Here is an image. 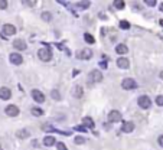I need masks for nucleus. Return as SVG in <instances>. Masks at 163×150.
I'll use <instances>...</instances> for the list:
<instances>
[{
  "label": "nucleus",
  "instance_id": "nucleus-1",
  "mask_svg": "<svg viewBox=\"0 0 163 150\" xmlns=\"http://www.w3.org/2000/svg\"><path fill=\"white\" fill-rule=\"evenodd\" d=\"M38 56H39V59H41V61L48 62V61H51V59H52V50H51V48H49V46H46V48H42V49L38 50Z\"/></svg>",
  "mask_w": 163,
  "mask_h": 150
},
{
  "label": "nucleus",
  "instance_id": "nucleus-2",
  "mask_svg": "<svg viewBox=\"0 0 163 150\" xmlns=\"http://www.w3.org/2000/svg\"><path fill=\"white\" fill-rule=\"evenodd\" d=\"M1 33L4 35V36H13V35L16 33V28L13 25H10V23H6L1 28Z\"/></svg>",
  "mask_w": 163,
  "mask_h": 150
},
{
  "label": "nucleus",
  "instance_id": "nucleus-3",
  "mask_svg": "<svg viewBox=\"0 0 163 150\" xmlns=\"http://www.w3.org/2000/svg\"><path fill=\"white\" fill-rule=\"evenodd\" d=\"M137 102H139V105H140L142 108H144V110H147V108H150V107H152V100H150L147 95H142V97H139Z\"/></svg>",
  "mask_w": 163,
  "mask_h": 150
},
{
  "label": "nucleus",
  "instance_id": "nucleus-4",
  "mask_svg": "<svg viewBox=\"0 0 163 150\" xmlns=\"http://www.w3.org/2000/svg\"><path fill=\"white\" fill-rule=\"evenodd\" d=\"M121 87H123L124 90H134V88H137V84H136L134 80H131V78H126V80H123Z\"/></svg>",
  "mask_w": 163,
  "mask_h": 150
},
{
  "label": "nucleus",
  "instance_id": "nucleus-5",
  "mask_svg": "<svg viewBox=\"0 0 163 150\" xmlns=\"http://www.w3.org/2000/svg\"><path fill=\"white\" fill-rule=\"evenodd\" d=\"M91 56H93V52H91V49H88V48L77 52V58H78V59H90Z\"/></svg>",
  "mask_w": 163,
  "mask_h": 150
},
{
  "label": "nucleus",
  "instance_id": "nucleus-6",
  "mask_svg": "<svg viewBox=\"0 0 163 150\" xmlns=\"http://www.w3.org/2000/svg\"><path fill=\"white\" fill-rule=\"evenodd\" d=\"M121 120V113L117 111V110H111L110 114H108V121L110 123H115V121H120Z\"/></svg>",
  "mask_w": 163,
  "mask_h": 150
},
{
  "label": "nucleus",
  "instance_id": "nucleus-7",
  "mask_svg": "<svg viewBox=\"0 0 163 150\" xmlns=\"http://www.w3.org/2000/svg\"><path fill=\"white\" fill-rule=\"evenodd\" d=\"M90 81L91 82H100V81H102V74L100 71H91L90 72Z\"/></svg>",
  "mask_w": 163,
  "mask_h": 150
},
{
  "label": "nucleus",
  "instance_id": "nucleus-8",
  "mask_svg": "<svg viewBox=\"0 0 163 150\" xmlns=\"http://www.w3.org/2000/svg\"><path fill=\"white\" fill-rule=\"evenodd\" d=\"M6 114L9 117H16L19 114V107L17 105H7L6 107Z\"/></svg>",
  "mask_w": 163,
  "mask_h": 150
},
{
  "label": "nucleus",
  "instance_id": "nucleus-9",
  "mask_svg": "<svg viewBox=\"0 0 163 150\" xmlns=\"http://www.w3.org/2000/svg\"><path fill=\"white\" fill-rule=\"evenodd\" d=\"M10 62L12 64H15V65H20L22 62H23V58H22V55L20 53H16V52H13L12 55H10Z\"/></svg>",
  "mask_w": 163,
  "mask_h": 150
},
{
  "label": "nucleus",
  "instance_id": "nucleus-10",
  "mask_svg": "<svg viewBox=\"0 0 163 150\" xmlns=\"http://www.w3.org/2000/svg\"><path fill=\"white\" fill-rule=\"evenodd\" d=\"M32 98L36 101V102H43V101H45V95H43L39 90H33L32 91Z\"/></svg>",
  "mask_w": 163,
  "mask_h": 150
},
{
  "label": "nucleus",
  "instance_id": "nucleus-11",
  "mask_svg": "<svg viewBox=\"0 0 163 150\" xmlns=\"http://www.w3.org/2000/svg\"><path fill=\"white\" fill-rule=\"evenodd\" d=\"M10 95H12V91H10L7 87H1V88H0V98H1V100H9Z\"/></svg>",
  "mask_w": 163,
  "mask_h": 150
},
{
  "label": "nucleus",
  "instance_id": "nucleus-12",
  "mask_svg": "<svg viewBox=\"0 0 163 150\" xmlns=\"http://www.w3.org/2000/svg\"><path fill=\"white\" fill-rule=\"evenodd\" d=\"M121 130H123V133H131L134 130V124L131 121H124L121 126Z\"/></svg>",
  "mask_w": 163,
  "mask_h": 150
},
{
  "label": "nucleus",
  "instance_id": "nucleus-13",
  "mask_svg": "<svg viewBox=\"0 0 163 150\" xmlns=\"http://www.w3.org/2000/svg\"><path fill=\"white\" fill-rule=\"evenodd\" d=\"M13 48L17 50H25L26 49V43L22 39H16V41H13Z\"/></svg>",
  "mask_w": 163,
  "mask_h": 150
},
{
  "label": "nucleus",
  "instance_id": "nucleus-14",
  "mask_svg": "<svg viewBox=\"0 0 163 150\" xmlns=\"http://www.w3.org/2000/svg\"><path fill=\"white\" fill-rule=\"evenodd\" d=\"M117 67L121 68V69H127V68L130 67V62L126 58H120V59H117Z\"/></svg>",
  "mask_w": 163,
  "mask_h": 150
},
{
  "label": "nucleus",
  "instance_id": "nucleus-15",
  "mask_svg": "<svg viewBox=\"0 0 163 150\" xmlns=\"http://www.w3.org/2000/svg\"><path fill=\"white\" fill-rule=\"evenodd\" d=\"M82 126L87 129H94V121H93V118L91 117H84L82 118Z\"/></svg>",
  "mask_w": 163,
  "mask_h": 150
},
{
  "label": "nucleus",
  "instance_id": "nucleus-16",
  "mask_svg": "<svg viewBox=\"0 0 163 150\" xmlns=\"http://www.w3.org/2000/svg\"><path fill=\"white\" fill-rule=\"evenodd\" d=\"M82 94H84L82 87H80V85H75V88H74V91H72V95H74L75 98H82Z\"/></svg>",
  "mask_w": 163,
  "mask_h": 150
},
{
  "label": "nucleus",
  "instance_id": "nucleus-17",
  "mask_svg": "<svg viewBox=\"0 0 163 150\" xmlns=\"http://www.w3.org/2000/svg\"><path fill=\"white\" fill-rule=\"evenodd\" d=\"M115 52H117V53H120V55H126V53L129 52V48H127L124 43H120V45H117V46H115Z\"/></svg>",
  "mask_w": 163,
  "mask_h": 150
},
{
  "label": "nucleus",
  "instance_id": "nucleus-18",
  "mask_svg": "<svg viewBox=\"0 0 163 150\" xmlns=\"http://www.w3.org/2000/svg\"><path fill=\"white\" fill-rule=\"evenodd\" d=\"M55 143H56V140H55V137H53V136H46V137L43 139V144H45V146H48V147L53 146Z\"/></svg>",
  "mask_w": 163,
  "mask_h": 150
},
{
  "label": "nucleus",
  "instance_id": "nucleus-19",
  "mask_svg": "<svg viewBox=\"0 0 163 150\" xmlns=\"http://www.w3.org/2000/svg\"><path fill=\"white\" fill-rule=\"evenodd\" d=\"M16 136L19 139H28V137H29V132H28V130H19L16 133Z\"/></svg>",
  "mask_w": 163,
  "mask_h": 150
},
{
  "label": "nucleus",
  "instance_id": "nucleus-20",
  "mask_svg": "<svg viewBox=\"0 0 163 150\" xmlns=\"http://www.w3.org/2000/svg\"><path fill=\"white\" fill-rule=\"evenodd\" d=\"M32 114H33V116H36V117H41V116H43V110H42V108H39V107H33V108H32Z\"/></svg>",
  "mask_w": 163,
  "mask_h": 150
},
{
  "label": "nucleus",
  "instance_id": "nucleus-21",
  "mask_svg": "<svg viewBox=\"0 0 163 150\" xmlns=\"http://www.w3.org/2000/svg\"><path fill=\"white\" fill-rule=\"evenodd\" d=\"M84 39H85V42H87V43H94V42H95V41H94V36H93V35H90V33L84 35Z\"/></svg>",
  "mask_w": 163,
  "mask_h": 150
},
{
  "label": "nucleus",
  "instance_id": "nucleus-22",
  "mask_svg": "<svg viewBox=\"0 0 163 150\" xmlns=\"http://www.w3.org/2000/svg\"><path fill=\"white\" fill-rule=\"evenodd\" d=\"M114 7H115V9H118V10L124 9V1H123V0H115V1H114Z\"/></svg>",
  "mask_w": 163,
  "mask_h": 150
},
{
  "label": "nucleus",
  "instance_id": "nucleus-23",
  "mask_svg": "<svg viewBox=\"0 0 163 150\" xmlns=\"http://www.w3.org/2000/svg\"><path fill=\"white\" fill-rule=\"evenodd\" d=\"M120 28H121V29H130V23H129L127 20H121V22H120Z\"/></svg>",
  "mask_w": 163,
  "mask_h": 150
},
{
  "label": "nucleus",
  "instance_id": "nucleus-24",
  "mask_svg": "<svg viewBox=\"0 0 163 150\" xmlns=\"http://www.w3.org/2000/svg\"><path fill=\"white\" fill-rule=\"evenodd\" d=\"M42 19H43L45 22H49V20L52 19V15H51L49 12H43V13H42Z\"/></svg>",
  "mask_w": 163,
  "mask_h": 150
},
{
  "label": "nucleus",
  "instance_id": "nucleus-25",
  "mask_svg": "<svg viewBox=\"0 0 163 150\" xmlns=\"http://www.w3.org/2000/svg\"><path fill=\"white\" fill-rule=\"evenodd\" d=\"M51 95H52L53 100H61V95H59V92H58L56 90H53V91L51 92Z\"/></svg>",
  "mask_w": 163,
  "mask_h": 150
},
{
  "label": "nucleus",
  "instance_id": "nucleus-26",
  "mask_svg": "<svg viewBox=\"0 0 163 150\" xmlns=\"http://www.w3.org/2000/svg\"><path fill=\"white\" fill-rule=\"evenodd\" d=\"M78 6H80L81 9H88V7H90V1H80Z\"/></svg>",
  "mask_w": 163,
  "mask_h": 150
},
{
  "label": "nucleus",
  "instance_id": "nucleus-27",
  "mask_svg": "<svg viewBox=\"0 0 163 150\" xmlns=\"http://www.w3.org/2000/svg\"><path fill=\"white\" fill-rule=\"evenodd\" d=\"M75 143H77V144H84V143H85V139H84L82 136H78V137H75Z\"/></svg>",
  "mask_w": 163,
  "mask_h": 150
},
{
  "label": "nucleus",
  "instance_id": "nucleus-28",
  "mask_svg": "<svg viewBox=\"0 0 163 150\" xmlns=\"http://www.w3.org/2000/svg\"><path fill=\"white\" fill-rule=\"evenodd\" d=\"M22 3H23V4H26V6H35V4H36V1H35V0H23Z\"/></svg>",
  "mask_w": 163,
  "mask_h": 150
},
{
  "label": "nucleus",
  "instance_id": "nucleus-29",
  "mask_svg": "<svg viewBox=\"0 0 163 150\" xmlns=\"http://www.w3.org/2000/svg\"><path fill=\"white\" fill-rule=\"evenodd\" d=\"M56 147H58V150H68L65 146V143H62V141H59V143H56Z\"/></svg>",
  "mask_w": 163,
  "mask_h": 150
},
{
  "label": "nucleus",
  "instance_id": "nucleus-30",
  "mask_svg": "<svg viewBox=\"0 0 163 150\" xmlns=\"http://www.w3.org/2000/svg\"><path fill=\"white\" fill-rule=\"evenodd\" d=\"M156 104H157V105H163V95H157V98H156Z\"/></svg>",
  "mask_w": 163,
  "mask_h": 150
},
{
  "label": "nucleus",
  "instance_id": "nucleus-31",
  "mask_svg": "<svg viewBox=\"0 0 163 150\" xmlns=\"http://www.w3.org/2000/svg\"><path fill=\"white\" fill-rule=\"evenodd\" d=\"M7 7V1L6 0H0V9H6Z\"/></svg>",
  "mask_w": 163,
  "mask_h": 150
},
{
  "label": "nucleus",
  "instance_id": "nucleus-32",
  "mask_svg": "<svg viewBox=\"0 0 163 150\" xmlns=\"http://www.w3.org/2000/svg\"><path fill=\"white\" fill-rule=\"evenodd\" d=\"M144 3H146L147 6H154V4H156V0H146Z\"/></svg>",
  "mask_w": 163,
  "mask_h": 150
},
{
  "label": "nucleus",
  "instance_id": "nucleus-33",
  "mask_svg": "<svg viewBox=\"0 0 163 150\" xmlns=\"http://www.w3.org/2000/svg\"><path fill=\"white\" fill-rule=\"evenodd\" d=\"M74 129H75V130H78V132H82V133L85 132V127H84V126H75Z\"/></svg>",
  "mask_w": 163,
  "mask_h": 150
},
{
  "label": "nucleus",
  "instance_id": "nucleus-34",
  "mask_svg": "<svg viewBox=\"0 0 163 150\" xmlns=\"http://www.w3.org/2000/svg\"><path fill=\"white\" fill-rule=\"evenodd\" d=\"M100 67H101V68H107V62H105V61H101V62H100Z\"/></svg>",
  "mask_w": 163,
  "mask_h": 150
},
{
  "label": "nucleus",
  "instance_id": "nucleus-35",
  "mask_svg": "<svg viewBox=\"0 0 163 150\" xmlns=\"http://www.w3.org/2000/svg\"><path fill=\"white\" fill-rule=\"evenodd\" d=\"M157 141H159V144L163 147V136H160V137H159V140H157Z\"/></svg>",
  "mask_w": 163,
  "mask_h": 150
},
{
  "label": "nucleus",
  "instance_id": "nucleus-36",
  "mask_svg": "<svg viewBox=\"0 0 163 150\" xmlns=\"http://www.w3.org/2000/svg\"><path fill=\"white\" fill-rule=\"evenodd\" d=\"M160 78H162V80H163V71H162V72H160Z\"/></svg>",
  "mask_w": 163,
  "mask_h": 150
},
{
  "label": "nucleus",
  "instance_id": "nucleus-37",
  "mask_svg": "<svg viewBox=\"0 0 163 150\" xmlns=\"http://www.w3.org/2000/svg\"><path fill=\"white\" fill-rule=\"evenodd\" d=\"M160 10H162V12H163V4H162V6H160Z\"/></svg>",
  "mask_w": 163,
  "mask_h": 150
},
{
  "label": "nucleus",
  "instance_id": "nucleus-38",
  "mask_svg": "<svg viewBox=\"0 0 163 150\" xmlns=\"http://www.w3.org/2000/svg\"><path fill=\"white\" fill-rule=\"evenodd\" d=\"M160 25H162V26H163V19H162V20H160Z\"/></svg>",
  "mask_w": 163,
  "mask_h": 150
},
{
  "label": "nucleus",
  "instance_id": "nucleus-39",
  "mask_svg": "<svg viewBox=\"0 0 163 150\" xmlns=\"http://www.w3.org/2000/svg\"><path fill=\"white\" fill-rule=\"evenodd\" d=\"M0 150H3V149H1V147H0Z\"/></svg>",
  "mask_w": 163,
  "mask_h": 150
}]
</instances>
